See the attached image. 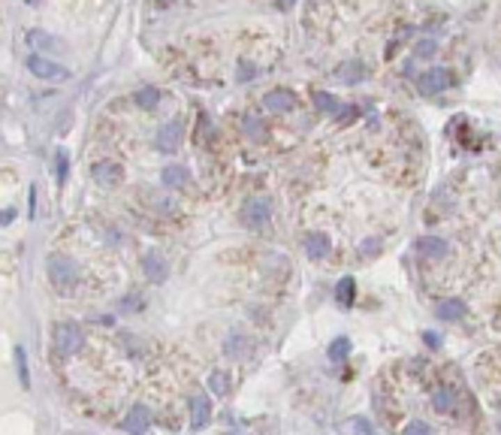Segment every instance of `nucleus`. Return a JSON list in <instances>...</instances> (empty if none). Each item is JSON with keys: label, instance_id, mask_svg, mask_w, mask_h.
I'll return each instance as SVG.
<instances>
[{"label": "nucleus", "instance_id": "obj_1", "mask_svg": "<svg viewBox=\"0 0 501 435\" xmlns=\"http://www.w3.org/2000/svg\"><path fill=\"white\" fill-rule=\"evenodd\" d=\"M52 339H54V348H58L61 357H70V353H76L82 348V326L72 323V321H61L52 326Z\"/></svg>", "mask_w": 501, "mask_h": 435}, {"label": "nucleus", "instance_id": "obj_2", "mask_svg": "<svg viewBox=\"0 0 501 435\" xmlns=\"http://www.w3.org/2000/svg\"><path fill=\"white\" fill-rule=\"evenodd\" d=\"M45 266H49V281L54 287H72L79 281V266L63 254H52Z\"/></svg>", "mask_w": 501, "mask_h": 435}, {"label": "nucleus", "instance_id": "obj_3", "mask_svg": "<svg viewBox=\"0 0 501 435\" xmlns=\"http://www.w3.org/2000/svg\"><path fill=\"white\" fill-rule=\"evenodd\" d=\"M27 70H31L33 76L49 79V82H63V79H70V70L63 67V63L49 61V58H43V54H31V58H27Z\"/></svg>", "mask_w": 501, "mask_h": 435}, {"label": "nucleus", "instance_id": "obj_4", "mask_svg": "<svg viewBox=\"0 0 501 435\" xmlns=\"http://www.w3.org/2000/svg\"><path fill=\"white\" fill-rule=\"evenodd\" d=\"M447 85H450V72L441 70V67L426 70V72H420V79H417V88H420V94H426V97L441 94Z\"/></svg>", "mask_w": 501, "mask_h": 435}, {"label": "nucleus", "instance_id": "obj_5", "mask_svg": "<svg viewBox=\"0 0 501 435\" xmlns=\"http://www.w3.org/2000/svg\"><path fill=\"white\" fill-rule=\"evenodd\" d=\"M242 218H245V224H248V227H263V224H266L269 218H272L269 197H254V199H248V203H245Z\"/></svg>", "mask_w": 501, "mask_h": 435}, {"label": "nucleus", "instance_id": "obj_6", "mask_svg": "<svg viewBox=\"0 0 501 435\" xmlns=\"http://www.w3.org/2000/svg\"><path fill=\"white\" fill-rule=\"evenodd\" d=\"M148 426H151V411L145 405H133L130 414L124 417V429L130 435H145L148 432Z\"/></svg>", "mask_w": 501, "mask_h": 435}, {"label": "nucleus", "instance_id": "obj_7", "mask_svg": "<svg viewBox=\"0 0 501 435\" xmlns=\"http://www.w3.org/2000/svg\"><path fill=\"white\" fill-rule=\"evenodd\" d=\"M181 121H167L157 130V136H154V142H157V148L160 151H176L178 148V142H181Z\"/></svg>", "mask_w": 501, "mask_h": 435}, {"label": "nucleus", "instance_id": "obj_8", "mask_svg": "<svg viewBox=\"0 0 501 435\" xmlns=\"http://www.w3.org/2000/svg\"><path fill=\"white\" fill-rule=\"evenodd\" d=\"M208 420H212V402H208V396H203V393L190 396V426L203 429Z\"/></svg>", "mask_w": 501, "mask_h": 435}, {"label": "nucleus", "instance_id": "obj_9", "mask_svg": "<svg viewBox=\"0 0 501 435\" xmlns=\"http://www.w3.org/2000/svg\"><path fill=\"white\" fill-rule=\"evenodd\" d=\"M432 408L438 414H456L459 411V393L453 387H438L432 396Z\"/></svg>", "mask_w": 501, "mask_h": 435}, {"label": "nucleus", "instance_id": "obj_10", "mask_svg": "<svg viewBox=\"0 0 501 435\" xmlns=\"http://www.w3.org/2000/svg\"><path fill=\"white\" fill-rule=\"evenodd\" d=\"M142 269H145V275H148L154 284H160V281H167V275H169V266H167V260L160 257L157 251H148L142 257Z\"/></svg>", "mask_w": 501, "mask_h": 435}, {"label": "nucleus", "instance_id": "obj_11", "mask_svg": "<svg viewBox=\"0 0 501 435\" xmlns=\"http://www.w3.org/2000/svg\"><path fill=\"white\" fill-rule=\"evenodd\" d=\"M121 178H124V172L118 163H97L94 167V181L100 188H115V185H121Z\"/></svg>", "mask_w": 501, "mask_h": 435}, {"label": "nucleus", "instance_id": "obj_12", "mask_svg": "<svg viewBox=\"0 0 501 435\" xmlns=\"http://www.w3.org/2000/svg\"><path fill=\"white\" fill-rule=\"evenodd\" d=\"M266 106L272 112H290V109L296 106V94L290 88H275L266 94Z\"/></svg>", "mask_w": 501, "mask_h": 435}, {"label": "nucleus", "instance_id": "obj_13", "mask_svg": "<svg viewBox=\"0 0 501 435\" xmlns=\"http://www.w3.org/2000/svg\"><path fill=\"white\" fill-rule=\"evenodd\" d=\"M305 251H308V257L311 260H321V257L330 254V239H326L321 230H311L305 236Z\"/></svg>", "mask_w": 501, "mask_h": 435}, {"label": "nucleus", "instance_id": "obj_14", "mask_svg": "<svg viewBox=\"0 0 501 435\" xmlns=\"http://www.w3.org/2000/svg\"><path fill=\"white\" fill-rule=\"evenodd\" d=\"M417 251H420L423 257H447L450 248L438 236H423V239H417Z\"/></svg>", "mask_w": 501, "mask_h": 435}, {"label": "nucleus", "instance_id": "obj_15", "mask_svg": "<svg viewBox=\"0 0 501 435\" xmlns=\"http://www.w3.org/2000/svg\"><path fill=\"white\" fill-rule=\"evenodd\" d=\"M465 312H468V305H465V299H459V296H450L438 305L441 321H459V317H465Z\"/></svg>", "mask_w": 501, "mask_h": 435}, {"label": "nucleus", "instance_id": "obj_16", "mask_svg": "<svg viewBox=\"0 0 501 435\" xmlns=\"http://www.w3.org/2000/svg\"><path fill=\"white\" fill-rule=\"evenodd\" d=\"M13 357H15V375H18V384H22V390H31V366H27V353H24L22 344H15Z\"/></svg>", "mask_w": 501, "mask_h": 435}, {"label": "nucleus", "instance_id": "obj_17", "mask_svg": "<svg viewBox=\"0 0 501 435\" xmlns=\"http://www.w3.org/2000/svg\"><path fill=\"white\" fill-rule=\"evenodd\" d=\"M335 76H339L341 82H360L362 76H366V63L353 58V61H348V63H341V67L335 70Z\"/></svg>", "mask_w": 501, "mask_h": 435}, {"label": "nucleus", "instance_id": "obj_18", "mask_svg": "<svg viewBox=\"0 0 501 435\" xmlns=\"http://www.w3.org/2000/svg\"><path fill=\"white\" fill-rule=\"evenodd\" d=\"M353 296H357V281H353V275L339 278V284H335V299H339V305H350Z\"/></svg>", "mask_w": 501, "mask_h": 435}, {"label": "nucleus", "instance_id": "obj_19", "mask_svg": "<svg viewBox=\"0 0 501 435\" xmlns=\"http://www.w3.org/2000/svg\"><path fill=\"white\" fill-rule=\"evenodd\" d=\"M163 185L167 188H185L187 185V169L185 167H178V163H172V167L163 169Z\"/></svg>", "mask_w": 501, "mask_h": 435}, {"label": "nucleus", "instance_id": "obj_20", "mask_svg": "<svg viewBox=\"0 0 501 435\" xmlns=\"http://www.w3.org/2000/svg\"><path fill=\"white\" fill-rule=\"evenodd\" d=\"M348 353H350V339H344V335H339L330 348H326V357H330V362H341V360H348Z\"/></svg>", "mask_w": 501, "mask_h": 435}, {"label": "nucleus", "instance_id": "obj_21", "mask_svg": "<svg viewBox=\"0 0 501 435\" xmlns=\"http://www.w3.org/2000/svg\"><path fill=\"white\" fill-rule=\"evenodd\" d=\"M208 390H212L215 396H226V390H230V375H226L224 369H215L212 375H208Z\"/></svg>", "mask_w": 501, "mask_h": 435}, {"label": "nucleus", "instance_id": "obj_22", "mask_svg": "<svg viewBox=\"0 0 501 435\" xmlns=\"http://www.w3.org/2000/svg\"><path fill=\"white\" fill-rule=\"evenodd\" d=\"M70 176V154L67 148H58L54 151V178H58V185H63Z\"/></svg>", "mask_w": 501, "mask_h": 435}, {"label": "nucleus", "instance_id": "obj_23", "mask_svg": "<svg viewBox=\"0 0 501 435\" xmlns=\"http://www.w3.org/2000/svg\"><path fill=\"white\" fill-rule=\"evenodd\" d=\"M133 100H136V103H139L142 109H154V106H157V100H160V91L154 88V85H145V88L136 91Z\"/></svg>", "mask_w": 501, "mask_h": 435}, {"label": "nucleus", "instance_id": "obj_24", "mask_svg": "<svg viewBox=\"0 0 501 435\" xmlns=\"http://www.w3.org/2000/svg\"><path fill=\"white\" fill-rule=\"evenodd\" d=\"M224 351H226V357H242V353H248L251 351V342L245 339V335H230V342L224 344Z\"/></svg>", "mask_w": 501, "mask_h": 435}, {"label": "nucleus", "instance_id": "obj_25", "mask_svg": "<svg viewBox=\"0 0 501 435\" xmlns=\"http://www.w3.org/2000/svg\"><path fill=\"white\" fill-rule=\"evenodd\" d=\"M314 103H317V109H323V112H330V115H339V100H335L332 94H326V91H317L314 94Z\"/></svg>", "mask_w": 501, "mask_h": 435}, {"label": "nucleus", "instance_id": "obj_26", "mask_svg": "<svg viewBox=\"0 0 501 435\" xmlns=\"http://www.w3.org/2000/svg\"><path fill=\"white\" fill-rule=\"evenodd\" d=\"M399 435H435V432H432V426L426 420H411V423H405L402 429H399Z\"/></svg>", "mask_w": 501, "mask_h": 435}, {"label": "nucleus", "instance_id": "obj_27", "mask_svg": "<svg viewBox=\"0 0 501 435\" xmlns=\"http://www.w3.org/2000/svg\"><path fill=\"white\" fill-rule=\"evenodd\" d=\"M350 429H353V435H378V429L371 426V420H366V417H353Z\"/></svg>", "mask_w": 501, "mask_h": 435}, {"label": "nucleus", "instance_id": "obj_28", "mask_svg": "<svg viewBox=\"0 0 501 435\" xmlns=\"http://www.w3.org/2000/svg\"><path fill=\"white\" fill-rule=\"evenodd\" d=\"M242 127H245V133H248V136H254V139H263V136H266V130H263V121H260V118H245Z\"/></svg>", "mask_w": 501, "mask_h": 435}, {"label": "nucleus", "instance_id": "obj_29", "mask_svg": "<svg viewBox=\"0 0 501 435\" xmlns=\"http://www.w3.org/2000/svg\"><path fill=\"white\" fill-rule=\"evenodd\" d=\"M27 43L31 45H36V49H45V45H54V40L49 33H43V31H31L27 33Z\"/></svg>", "mask_w": 501, "mask_h": 435}, {"label": "nucleus", "instance_id": "obj_30", "mask_svg": "<svg viewBox=\"0 0 501 435\" xmlns=\"http://www.w3.org/2000/svg\"><path fill=\"white\" fill-rule=\"evenodd\" d=\"M199 133H206V139H215V127L208 121V115H199Z\"/></svg>", "mask_w": 501, "mask_h": 435}, {"label": "nucleus", "instance_id": "obj_31", "mask_svg": "<svg viewBox=\"0 0 501 435\" xmlns=\"http://www.w3.org/2000/svg\"><path fill=\"white\" fill-rule=\"evenodd\" d=\"M435 49H438V45H435V40H423L420 45H417V54H423V58H429V54H435Z\"/></svg>", "mask_w": 501, "mask_h": 435}, {"label": "nucleus", "instance_id": "obj_32", "mask_svg": "<svg viewBox=\"0 0 501 435\" xmlns=\"http://www.w3.org/2000/svg\"><path fill=\"white\" fill-rule=\"evenodd\" d=\"M357 115H360V109L348 106V109H339V115H335V118H339V121H350V118H357Z\"/></svg>", "mask_w": 501, "mask_h": 435}, {"label": "nucleus", "instance_id": "obj_33", "mask_svg": "<svg viewBox=\"0 0 501 435\" xmlns=\"http://www.w3.org/2000/svg\"><path fill=\"white\" fill-rule=\"evenodd\" d=\"M239 70H242L239 79H254V72H257V67H254V63L248 67V61H239Z\"/></svg>", "mask_w": 501, "mask_h": 435}, {"label": "nucleus", "instance_id": "obj_34", "mask_svg": "<svg viewBox=\"0 0 501 435\" xmlns=\"http://www.w3.org/2000/svg\"><path fill=\"white\" fill-rule=\"evenodd\" d=\"M423 339H426V344H429V348H438V344H441L438 333H432V330H426V333H423Z\"/></svg>", "mask_w": 501, "mask_h": 435}, {"label": "nucleus", "instance_id": "obj_35", "mask_svg": "<svg viewBox=\"0 0 501 435\" xmlns=\"http://www.w3.org/2000/svg\"><path fill=\"white\" fill-rule=\"evenodd\" d=\"M27 206H31V221H33V215H36V188L33 185L27 190Z\"/></svg>", "mask_w": 501, "mask_h": 435}, {"label": "nucleus", "instance_id": "obj_36", "mask_svg": "<svg viewBox=\"0 0 501 435\" xmlns=\"http://www.w3.org/2000/svg\"><path fill=\"white\" fill-rule=\"evenodd\" d=\"M15 218V208H6V212H0V224H9Z\"/></svg>", "mask_w": 501, "mask_h": 435}]
</instances>
